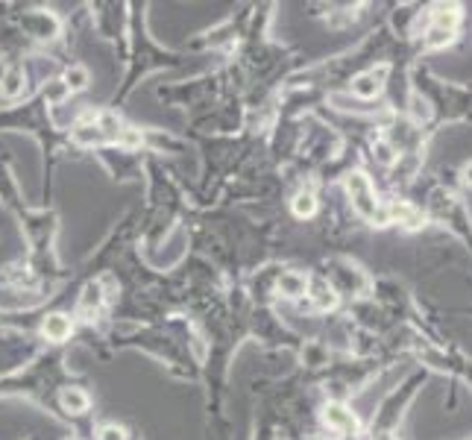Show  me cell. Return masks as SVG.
Here are the masks:
<instances>
[{
  "mask_svg": "<svg viewBox=\"0 0 472 440\" xmlns=\"http://www.w3.org/2000/svg\"><path fill=\"white\" fill-rule=\"evenodd\" d=\"M346 191H350L352 197V209L369 220L372 226H387L390 224V214H387V206H382L376 200V191H372L367 174H361V170H352L350 177H346Z\"/></svg>",
  "mask_w": 472,
  "mask_h": 440,
  "instance_id": "obj_1",
  "label": "cell"
},
{
  "mask_svg": "<svg viewBox=\"0 0 472 440\" xmlns=\"http://www.w3.org/2000/svg\"><path fill=\"white\" fill-rule=\"evenodd\" d=\"M322 423H326L332 431H340V434H355L358 431L355 414L340 402H329L326 408H322Z\"/></svg>",
  "mask_w": 472,
  "mask_h": 440,
  "instance_id": "obj_2",
  "label": "cell"
},
{
  "mask_svg": "<svg viewBox=\"0 0 472 440\" xmlns=\"http://www.w3.org/2000/svg\"><path fill=\"white\" fill-rule=\"evenodd\" d=\"M387 77V65H382L379 70H369V73H361V77L352 80V94L361 97V100H372V97H379L382 91V80Z\"/></svg>",
  "mask_w": 472,
  "mask_h": 440,
  "instance_id": "obj_3",
  "label": "cell"
},
{
  "mask_svg": "<svg viewBox=\"0 0 472 440\" xmlns=\"http://www.w3.org/2000/svg\"><path fill=\"white\" fill-rule=\"evenodd\" d=\"M387 214H390V224H402L405 229H419L422 224H426V217H422V211L405 200H396L387 206Z\"/></svg>",
  "mask_w": 472,
  "mask_h": 440,
  "instance_id": "obj_4",
  "label": "cell"
},
{
  "mask_svg": "<svg viewBox=\"0 0 472 440\" xmlns=\"http://www.w3.org/2000/svg\"><path fill=\"white\" fill-rule=\"evenodd\" d=\"M70 332H73V323H70V317L62 314V311L47 314V320L41 323V335H44L47 340H56V344H59V340H68Z\"/></svg>",
  "mask_w": 472,
  "mask_h": 440,
  "instance_id": "obj_5",
  "label": "cell"
},
{
  "mask_svg": "<svg viewBox=\"0 0 472 440\" xmlns=\"http://www.w3.org/2000/svg\"><path fill=\"white\" fill-rule=\"evenodd\" d=\"M59 405L68 411V414H85L91 399L83 387H62V394H59Z\"/></svg>",
  "mask_w": 472,
  "mask_h": 440,
  "instance_id": "obj_6",
  "label": "cell"
},
{
  "mask_svg": "<svg viewBox=\"0 0 472 440\" xmlns=\"http://www.w3.org/2000/svg\"><path fill=\"white\" fill-rule=\"evenodd\" d=\"M276 288H279V293H282V297L300 300L303 293H308V279H305L303 273H293V271H288V273H282V276H279Z\"/></svg>",
  "mask_w": 472,
  "mask_h": 440,
  "instance_id": "obj_7",
  "label": "cell"
},
{
  "mask_svg": "<svg viewBox=\"0 0 472 440\" xmlns=\"http://www.w3.org/2000/svg\"><path fill=\"white\" fill-rule=\"evenodd\" d=\"M311 300H314V308H317V311H332V308L337 305V293H335L332 285H326L322 279H317L314 288H311Z\"/></svg>",
  "mask_w": 472,
  "mask_h": 440,
  "instance_id": "obj_8",
  "label": "cell"
},
{
  "mask_svg": "<svg viewBox=\"0 0 472 440\" xmlns=\"http://www.w3.org/2000/svg\"><path fill=\"white\" fill-rule=\"evenodd\" d=\"M62 83H65L68 91H83V88H88V83H91V73H88L85 65H68Z\"/></svg>",
  "mask_w": 472,
  "mask_h": 440,
  "instance_id": "obj_9",
  "label": "cell"
},
{
  "mask_svg": "<svg viewBox=\"0 0 472 440\" xmlns=\"http://www.w3.org/2000/svg\"><path fill=\"white\" fill-rule=\"evenodd\" d=\"M461 23V9L458 6H434V27L455 33Z\"/></svg>",
  "mask_w": 472,
  "mask_h": 440,
  "instance_id": "obj_10",
  "label": "cell"
},
{
  "mask_svg": "<svg viewBox=\"0 0 472 440\" xmlns=\"http://www.w3.org/2000/svg\"><path fill=\"white\" fill-rule=\"evenodd\" d=\"M23 91V73H21V68H9L6 73H4V83H0V94L4 97H18Z\"/></svg>",
  "mask_w": 472,
  "mask_h": 440,
  "instance_id": "obj_11",
  "label": "cell"
},
{
  "mask_svg": "<svg viewBox=\"0 0 472 440\" xmlns=\"http://www.w3.org/2000/svg\"><path fill=\"white\" fill-rule=\"evenodd\" d=\"M91 120H94V117H91ZM73 141L91 147V144H103L106 138H103L100 130H97V124H80L77 130H73Z\"/></svg>",
  "mask_w": 472,
  "mask_h": 440,
  "instance_id": "obj_12",
  "label": "cell"
},
{
  "mask_svg": "<svg viewBox=\"0 0 472 440\" xmlns=\"http://www.w3.org/2000/svg\"><path fill=\"white\" fill-rule=\"evenodd\" d=\"M80 305H83L85 311H91V308H100V305H103V285H100V282H88V285L83 288Z\"/></svg>",
  "mask_w": 472,
  "mask_h": 440,
  "instance_id": "obj_13",
  "label": "cell"
},
{
  "mask_svg": "<svg viewBox=\"0 0 472 440\" xmlns=\"http://www.w3.org/2000/svg\"><path fill=\"white\" fill-rule=\"evenodd\" d=\"M317 211V200H314V194L311 191H300L293 197V214L296 217H311Z\"/></svg>",
  "mask_w": 472,
  "mask_h": 440,
  "instance_id": "obj_14",
  "label": "cell"
},
{
  "mask_svg": "<svg viewBox=\"0 0 472 440\" xmlns=\"http://www.w3.org/2000/svg\"><path fill=\"white\" fill-rule=\"evenodd\" d=\"M455 41V33H449V30H440V27H431L429 33H426V44L429 47H446V44H452Z\"/></svg>",
  "mask_w": 472,
  "mask_h": 440,
  "instance_id": "obj_15",
  "label": "cell"
},
{
  "mask_svg": "<svg viewBox=\"0 0 472 440\" xmlns=\"http://www.w3.org/2000/svg\"><path fill=\"white\" fill-rule=\"evenodd\" d=\"M411 112H414V120H416V124H426V120L431 117V106H429V100H422L419 94L411 100Z\"/></svg>",
  "mask_w": 472,
  "mask_h": 440,
  "instance_id": "obj_16",
  "label": "cell"
},
{
  "mask_svg": "<svg viewBox=\"0 0 472 440\" xmlns=\"http://www.w3.org/2000/svg\"><path fill=\"white\" fill-rule=\"evenodd\" d=\"M97 440H127V431H123L120 426H103L100 434H97Z\"/></svg>",
  "mask_w": 472,
  "mask_h": 440,
  "instance_id": "obj_17",
  "label": "cell"
},
{
  "mask_svg": "<svg viewBox=\"0 0 472 440\" xmlns=\"http://www.w3.org/2000/svg\"><path fill=\"white\" fill-rule=\"evenodd\" d=\"M376 159H379L382 164H393V162H396L393 147H390V144H384V141H382V144H376Z\"/></svg>",
  "mask_w": 472,
  "mask_h": 440,
  "instance_id": "obj_18",
  "label": "cell"
},
{
  "mask_svg": "<svg viewBox=\"0 0 472 440\" xmlns=\"http://www.w3.org/2000/svg\"><path fill=\"white\" fill-rule=\"evenodd\" d=\"M463 182H466V185H472V162L463 167Z\"/></svg>",
  "mask_w": 472,
  "mask_h": 440,
  "instance_id": "obj_19",
  "label": "cell"
},
{
  "mask_svg": "<svg viewBox=\"0 0 472 440\" xmlns=\"http://www.w3.org/2000/svg\"><path fill=\"white\" fill-rule=\"evenodd\" d=\"M376 440H396V437H393V434H379Z\"/></svg>",
  "mask_w": 472,
  "mask_h": 440,
  "instance_id": "obj_20",
  "label": "cell"
},
{
  "mask_svg": "<svg viewBox=\"0 0 472 440\" xmlns=\"http://www.w3.org/2000/svg\"><path fill=\"white\" fill-rule=\"evenodd\" d=\"M70 440H77V437H70Z\"/></svg>",
  "mask_w": 472,
  "mask_h": 440,
  "instance_id": "obj_21",
  "label": "cell"
}]
</instances>
